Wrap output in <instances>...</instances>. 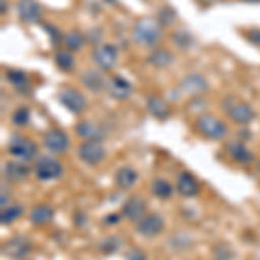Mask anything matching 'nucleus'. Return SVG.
<instances>
[{
  "label": "nucleus",
  "mask_w": 260,
  "mask_h": 260,
  "mask_svg": "<svg viewBox=\"0 0 260 260\" xmlns=\"http://www.w3.org/2000/svg\"><path fill=\"white\" fill-rule=\"evenodd\" d=\"M243 2H260V0H243Z\"/></svg>",
  "instance_id": "nucleus-41"
},
{
  "label": "nucleus",
  "mask_w": 260,
  "mask_h": 260,
  "mask_svg": "<svg viewBox=\"0 0 260 260\" xmlns=\"http://www.w3.org/2000/svg\"><path fill=\"white\" fill-rule=\"evenodd\" d=\"M174 54L170 52V50L167 49H156L153 50V52L149 54L148 57V62L153 66H156V68H167V66H170L172 62H174Z\"/></svg>",
  "instance_id": "nucleus-23"
},
{
  "label": "nucleus",
  "mask_w": 260,
  "mask_h": 260,
  "mask_svg": "<svg viewBox=\"0 0 260 260\" xmlns=\"http://www.w3.org/2000/svg\"><path fill=\"white\" fill-rule=\"evenodd\" d=\"M54 61H56L57 68L62 71H70L75 66V57L70 50H57L56 56H54Z\"/></svg>",
  "instance_id": "nucleus-26"
},
{
  "label": "nucleus",
  "mask_w": 260,
  "mask_h": 260,
  "mask_svg": "<svg viewBox=\"0 0 260 260\" xmlns=\"http://www.w3.org/2000/svg\"><path fill=\"white\" fill-rule=\"evenodd\" d=\"M175 18H177V14H175V11L169 6H163L161 9L158 11V23H160L161 26H170L175 21Z\"/></svg>",
  "instance_id": "nucleus-34"
},
{
  "label": "nucleus",
  "mask_w": 260,
  "mask_h": 260,
  "mask_svg": "<svg viewBox=\"0 0 260 260\" xmlns=\"http://www.w3.org/2000/svg\"><path fill=\"white\" fill-rule=\"evenodd\" d=\"M7 9H9V7H7V2H6V0H2V14H6Z\"/></svg>",
  "instance_id": "nucleus-39"
},
{
  "label": "nucleus",
  "mask_w": 260,
  "mask_h": 260,
  "mask_svg": "<svg viewBox=\"0 0 260 260\" xmlns=\"http://www.w3.org/2000/svg\"><path fill=\"white\" fill-rule=\"evenodd\" d=\"M196 128L201 136L210 141H220L228 136V125L213 115H200V118L196 120Z\"/></svg>",
  "instance_id": "nucleus-2"
},
{
  "label": "nucleus",
  "mask_w": 260,
  "mask_h": 260,
  "mask_svg": "<svg viewBox=\"0 0 260 260\" xmlns=\"http://www.w3.org/2000/svg\"><path fill=\"white\" fill-rule=\"evenodd\" d=\"M23 215V207L19 205H12V207H7V208H2V213H0V222L4 225L6 224H12L16 219Z\"/></svg>",
  "instance_id": "nucleus-28"
},
{
  "label": "nucleus",
  "mask_w": 260,
  "mask_h": 260,
  "mask_svg": "<svg viewBox=\"0 0 260 260\" xmlns=\"http://www.w3.org/2000/svg\"><path fill=\"white\" fill-rule=\"evenodd\" d=\"M179 89H180V92H184V94L200 95L208 90V80L200 73H191L180 80Z\"/></svg>",
  "instance_id": "nucleus-9"
},
{
  "label": "nucleus",
  "mask_w": 260,
  "mask_h": 260,
  "mask_svg": "<svg viewBox=\"0 0 260 260\" xmlns=\"http://www.w3.org/2000/svg\"><path fill=\"white\" fill-rule=\"evenodd\" d=\"M85 44V39L80 31H70L64 35V45L68 47L70 50H80Z\"/></svg>",
  "instance_id": "nucleus-29"
},
{
  "label": "nucleus",
  "mask_w": 260,
  "mask_h": 260,
  "mask_svg": "<svg viewBox=\"0 0 260 260\" xmlns=\"http://www.w3.org/2000/svg\"><path fill=\"white\" fill-rule=\"evenodd\" d=\"M80 80H82L83 85H85L87 89L92 90V92H101V90L104 89V87L108 85L103 75H101L99 71H95V70L83 71V73L80 75Z\"/></svg>",
  "instance_id": "nucleus-20"
},
{
  "label": "nucleus",
  "mask_w": 260,
  "mask_h": 260,
  "mask_svg": "<svg viewBox=\"0 0 260 260\" xmlns=\"http://www.w3.org/2000/svg\"><path fill=\"white\" fill-rule=\"evenodd\" d=\"M106 89L110 92L111 98H115V99H127L134 92L132 83L128 80H125L123 77H120V75H115V77H111L110 80H108Z\"/></svg>",
  "instance_id": "nucleus-14"
},
{
  "label": "nucleus",
  "mask_w": 260,
  "mask_h": 260,
  "mask_svg": "<svg viewBox=\"0 0 260 260\" xmlns=\"http://www.w3.org/2000/svg\"><path fill=\"white\" fill-rule=\"evenodd\" d=\"M44 146L52 153H66L70 148V137L62 130L52 128L44 136Z\"/></svg>",
  "instance_id": "nucleus-11"
},
{
  "label": "nucleus",
  "mask_w": 260,
  "mask_h": 260,
  "mask_svg": "<svg viewBox=\"0 0 260 260\" xmlns=\"http://www.w3.org/2000/svg\"><path fill=\"white\" fill-rule=\"evenodd\" d=\"M121 215L120 213H110V215L104 219V224H116V222H120Z\"/></svg>",
  "instance_id": "nucleus-38"
},
{
  "label": "nucleus",
  "mask_w": 260,
  "mask_h": 260,
  "mask_svg": "<svg viewBox=\"0 0 260 260\" xmlns=\"http://www.w3.org/2000/svg\"><path fill=\"white\" fill-rule=\"evenodd\" d=\"M137 182V172L132 167H121L115 174V184L120 189H130Z\"/></svg>",
  "instance_id": "nucleus-22"
},
{
  "label": "nucleus",
  "mask_w": 260,
  "mask_h": 260,
  "mask_svg": "<svg viewBox=\"0 0 260 260\" xmlns=\"http://www.w3.org/2000/svg\"><path fill=\"white\" fill-rule=\"evenodd\" d=\"M224 110L229 115V118L238 125H248L250 121H253L255 118V111L248 103L240 99H225Z\"/></svg>",
  "instance_id": "nucleus-3"
},
{
  "label": "nucleus",
  "mask_w": 260,
  "mask_h": 260,
  "mask_svg": "<svg viewBox=\"0 0 260 260\" xmlns=\"http://www.w3.org/2000/svg\"><path fill=\"white\" fill-rule=\"evenodd\" d=\"M4 175H6L7 180L18 184V182H23V180L28 179L30 170H28V167L21 161H9L6 167H4Z\"/></svg>",
  "instance_id": "nucleus-19"
},
{
  "label": "nucleus",
  "mask_w": 260,
  "mask_h": 260,
  "mask_svg": "<svg viewBox=\"0 0 260 260\" xmlns=\"http://www.w3.org/2000/svg\"><path fill=\"white\" fill-rule=\"evenodd\" d=\"M31 251V243L26 240V238H12L6 243V246H4V253L7 255V257L11 258H16V260H21L24 258L28 253Z\"/></svg>",
  "instance_id": "nucleus-13"
},
{
  "label": "nucleus",
  "mask_w": 260,
  "mask_h": 260,
  "mask_svg": "<svg viewBox=\"0 0 260 260\" xmlns=\"http://www.w3.org/2000/svg\"><path fill=\"white\" fill-rule=\"evenodd\" d=\"M175 187H177L179 194L184 196V198H192V196H196L200 192V182L189 172H182L179 175Z\"/></svg>",
  "instance_id": "nucleus-16"
},
{
  "label": "nucleus",
  "mask_w": 260,
  "mask_h": 260,
  "mask_svg": "<svg viewBox=\"0 0 260 260\" xmlns=\"http://www.w3.org/2000/svg\"><path fill=\"white\" fill-rule=\"evenodd\" d=\"M30 116H31L30 110L21 106L12 113V123H14L16 127H26V125L30 123Z\"/></svg>",
  "instance_id": "nucleus-31"
},
{
  "label": "nucleus",
  "mask_w": 260,
  "mask_h": 260,
  "mask_svg": "<svg viewBox=\"0 0 260 260\" xmlns=\"http://www.w3.org/2000/svg\"><path fill=\"white\" fill-rule=\"evenodd\" d=\"M127 260H148V255L139 248H134L127 253Z\"/></svg>",
  "instance_id": "nucleus-37"
},
{
  "label": "nucleus",
  "mask_w": 260,
  "mask_h": 260,
  "mask_svg": "<svg viewBox=\"0 0 260 260\" xmlns=\"http://www.w3.org/2000/svg\"><path fill=\"white\" fill-rule=\"evenodd\" d=\"M59 101L66 110L75 113V115H80L87 108L85 95H83L80 90L73 89V87H62L59 92Z\"/></svg>",
  "instance_id": "nucleus-5"
},
{
  "label": "nucleus",
  "mask_w": 260,
  "mask_h": 260,
  "mask_svg": "<svg viewBox=\"0 0 260 260\" xmlns=\"http://www.w3.org/2000/svg\"><path fill=\"white\" fill-rule=\"evenodd\" d=\"M77 134L83 137L85 141H101L104 137V132L101 130L99 125H95L94 121H80V123L75 127Z\"/></svg>",
  "instance_id": "nucleus-21"
},
{
  "label": "nucleus",
  "mask_w": 260,
  "mask_h": 260,
  "mask_svg": "<svg viewBox=\"0 0 260 260\" xmlns=\"http://www.w3.org/2000/svg\"><path fill=\"white\" fill-rule=\"evenodd\" d=\"M213 260H234V251L225 243L213 246Z\"/></svg>",
  "instance_id": "nucleus-32"
},
{
  "label": "nucleus",
  "mask_w": 260,
  "mask_h": 260,
  "mask_svg": "<svg viewBox=\"0 0 260 260\" xmlns=\"http://www.w3.org/2000/svg\"><path fill=\"white\" fill-rule=\"evenodd\" d=\"M151 189H153V194L160 200H169L174 194V186L165 179H154L151 184Z\"/></svg>",
  "instance_id": "nucleus-25"
},
{
  "label": "nucleus",
  "mask_w": 260,
  "mask_h": 260,
  "mask_svg": "<svg viewBox=\"0 0 260 260\" xmlns=\"http://www.w3.org/2000/svg\"><path fill=\"white\" fill-rule=\"evenodd\" d=\"M120 248H121V240H120V238H116V236L104 238V240L101 241V245H99V250L103 251V253H106V255L115 253V251H118Z\"/></svg>",
  "instance_id": "nucleus-30"
},
{
  "label": "nucleus",
  "mask_w": 260,
  "mask_h": 260,
  "mask_svg": "<svg viewBox=\"0 0 260 260\" xmlns=\"http://www.w3.org/2000/svg\"><path fill=\"white\" fill-rule=\"evenodd\" d=\"M172 42H174V44L177 45L179 49L186 50V49H189L191 45H192L194 39H192L191 31H187V30H175L174 33H172Z\"/></svg>",
  "instance_id": "nucleus-27"
},
{
  "label": "nucleus",
  "mask_w": 260,
  "mask_h": 260,
  "mask_svg": "<svg viewBox=\"0 0 260 260\" xmlns=\"http://www.w3.org/2000/svg\"><path fill=\"white\" fill-rule=\"evenodd\" d=\"M44 30L47 31V35L50 37V42H52L54 45H57L62 39H64V37H62V33L57 30L54 24H44Z\"/></svg>",
  "instance_id": "nucleus-35"
},
{
  "label": "nucleus",
  "mask_w": 260,
  "mask_h": 260,
  "mask_svg": "<svg viewBox=\"0 0 260 260\" xmlns=\"http://www.w3.org/2000/svg\"><path fill=\"white\" fill-rule=\"evenodd\" d=\"M6 75H7V80H9L14 87H18L19 90H21V87L28 85V77H26V73H23V71H19V70H9Z\"/></svg>",
  "instance_id": "nucleus-33"
},
{
  "label": "nucleus",
  "mask_w": 260,
  "mask_h": 260,
  "mask_svg": "<svg viewBox=\"0 0 260 260\" xmlns=\"http://www.w3.org/2000/svg\"><path fill=\"white\" fill-rule=\"evenodd\" d=\"M163 219L158 213H149V215L142 217V219L137 222L136 231L144 238H154L163 231Z\"/></svg>",
  "instance_id": "nucleus-10"
},
{
  "label": "nucleus",
  "mask_w": 260,
  "mask_h": 260,
  "mask_svg": "<svg viewBox=\"0 0 260 260\" xmlns=\"http://www.w3.org/2000/svg\"><path fill=\"white\" fill-rule=\"evenodd\" d=\"M52 217H54V212H52V208L47 207V205H39V207L33 208L30 213V220L35 225L47 224V222L52 220Z\"/></svg>",
  "instance_id": "nucleus-24"
},
{
  "label": "nucleus",
  "mask_w": 260,
  "mask_h": 260,
  "mask_svg": "<svg viewBox=\"0 0 260 260\" xmlns=\"http://www.w3.org/2000/svg\"><path fill=\"white\" fill-rule=\"evenodd\" d=\"M62 165L50 156H40L35 161V175L40 180H56L62 175Z\"/></svg>",
  "instance_id": "nucleus-6"
},
{
  "label": "nucleus",
  "mask_w": 260,
  "mask_h": 260,
  "mask_svg": "<svg viewBox=\"0 0 260 260\" xmlns=\"http://www.w3.org/2000/svg\"><path fill=\"white\" fill-rule=\"evenodd\" d=\"M200 2H203V4H210V2H213V0H200Z\"/></svg>",
  "instance_id": "nucleus-40"
},
{
  "label": "nucleus",
  "mask_w": 260,
  "mask_h": 260,
  "mask_svg": "<svg viewBox=\"0 0 260 260\" xmlns=\"http://www.w3.org/2000/svg\"><path fill=\"white\" fill-rule=\"evenodd\" d=\"M18 14L24 23H37L42 19V6L37 0H19Z\"/></svg>",
  "instance_id": "nucleus-15"
},
{
  "label": "nucleus",
  "mask_w": 260,
  "mask_h": 260,
  "mask_svg": "<svg viewBox=\"0 0 260 260\" xmlns=\"http://www.w3.org/2000/svg\"><path fill=\"white\" fill-rule=\"evenodd\" d=\"M132 39L136 44L151 47V45L158 44L161 39V24L151 18H142L134 24Z\"/></svg>",
  "instance_id": "nucleus-1"
},
{
  "label": "nucleus",
  "mask_w": 260,
  "mask_h": 260,
  "mask_svg": "<svg viewBox=\"0 0 260 260\" xmlns=\"http://www.w3.org/2000/svg\"><path fill=\"white\" fill-rule=\"evenodd\" d=\"M78 156L83 163L87 165H99L101 161L106 156V149H104L103 142L101 141H85L78 148Z\"/></svg>",
  "instance_id": "nucleus-7"
},
{
  "label": "nucleus",
  "mask_w": 260,
  "mask_h": 260,
  "mask_svg": "<svg viewBox=\"0 0 260 260\" xmlns=\"http://www.w3.org/2000/svg\"><path fill=\"white\" fill-rule=\"evenodd\" d=\"M146 108H148V111L158 120H167L170 115L169 103L163 98H160V95H148V99H146Z\"/></svg>",
  "instance_id": "nucleus-18"
},
{
  "label": "nucleus",
  "mask_w": 260,
  "mask_h": 260,
  "mask_svg": "<svg viewBox=\"0 0 260 260\" xmlns=\"http://www.w3.org/2000/svg\"><path fill=\"white\" fill-rule=\"evenodd\" d=\"M92 59H94V62L101 70L108 71V70L115 68L116 61H118V50L111 44L98 45V47L92 50Z\"/></svg>",
  "instance_id": "nucleus-8"
},
{
  "label": "nucleus",
  "mask_w": 260,
  "mask_h": 260,
  "mask_svg": "<svg viewBox=\"0 0 260 260\" xmlns=\"http://www.w3.org/2000/svg\"><path fill=\"white\" fill-rule=\"evenodd\" d=\"M9 153L19 161H31L37 154V144L24 136H12L9 141Z\"/></svg>",
  "instance_id": "nucleus-4"
},
{
  "label": "nucleus",
  "mask_w": 260,
  "mask_h": 260,
  "mask_svg": "<svg viewBox=\"0 0 260 260\" xmlns=\"http://www.w3.org/2000/svg\"><path fill=\"white\" fill-rule=\"evenodd\" d=\"M228 154L231 156V160L241 163V165H250V163H253V153L246 148L245 142H229L228 148Z\"/></svg>",
  "instance_id": "nucleus-17"
},
{
  "label": "nucleus",
  "mask_w": 260,
  "mask_h": 260,
  "mask_svg": "<svg viewBox=\"0 0 260 260\" xmlns=\"http://www.w3.org/2000/svg\"><path fill=\"white\" fill-rule=\"evenodd\" d=\"M121 215L132 222H139L146 217V201L141 196H130L121 208Z\"/></svg>",
  "instance_id": "nucleus-12"
},
{
  "label": "nucleus",
  "mask_w": 260,
  "mask_h": 260,
  "mask_svg": "<svg viewBox=\"0 0 260 260\" xmlns=\"http://www.w3.org/2000/svg\"><path fill=\"white\" fill-rule=\"evenodd\" d=\"M257 169H258V174H260V163H258V165H257Z\"/></svg>",
  "instance_id": "nucleus-42"
},
{
  "label": "nucleus",
  "mask_w": 260,
  "mask_h": 260,
  "mask_svg": "<svg viewBox=\"0 0 260 260\" xmlns=\"http://www.w3.org/2000/svg\"><path fill=\"white\" fill-rule=\"evenodd\" d=\"M246 40L250 42V44L257 45V47H260V30H250L245 33Z\"/></svg>",
  "instance_id": "nucleus-36"
}]
</instances>
